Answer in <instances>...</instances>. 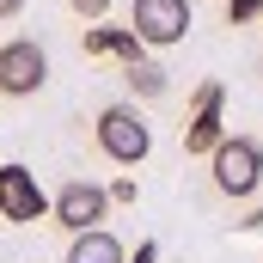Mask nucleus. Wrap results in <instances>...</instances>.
<instances>
[{"label":"nucleus","instance_id":"f257e3e1","mask_svg":"<svg viewBox=\"0 0 263 263\" xmlns=\"http://www.w3.org/2000/svg\"><path fill=\"white\" fill-rule=\"evenodd\" d=\"M208 165H214V190L233 202H251L263 190V141H251V135H220Z\"/></svg>","mask_w":263,"mask_h":263},{"label":"nucleus","instance_id":"f03ea898","mask_svg":"<svg viewBox=\"0 0 263 263\" xmlns=\"http://www.w3.org/2000/svg\"><path fill=\"white\" fill-rule=\"evenodd\" d=\"M98 147H104V159H117V165H141V159L153 153V129L141 123L135 104H104V110H98Z\"/></svg>","mask_w":263,"mask_h":263},{"label":"nucleus","instance_id":"7ed1b4c3","mask_svg":"<svg viewBox=\"0 0 263 263\" xmlns=\"http://www.w3.org/2000/svg\"><path fill=\"white\" fill-rule=\"evenodd\" d=\"M43 80H49V55L37 37L0 43V98H31V92H43Z\"/></svg>","mask_w":263,"mask_h":263},{"label":"nucleus","instance_id":"20e7f679","mask_svg":"<svg viewBox=\"0 0 263 263\" xmlns=\"http://www.w3.org/2000/svg\"><path fill=\"white\" fill-rule=\"evenodd\" d=\"M49 214H55V227H67V233L104 227V214H110V190H104V184H86V178H73V184H62V190H55Z\"/></svg>","mask_w":263,"mask_h":263},{"label":"nucleus","instance_id":"39448f33","mask_svg":"<svg viewBox=\"0 0 263 263\" xmlns=\"http://www.w3.org/2000/svg\"><path fill=\"white\" fill-rule=\"evenodd\" d=\"M43 214H49V196H43L37 172H31V165H0V220L31 227V220H43Z\"/></svg>","mask_w":263,"mask_h":263},{"label":"nucleus","instance_id":"423d86ee","mask_svg":"<svg viewBox=\"0 0 263 263\" xmlns=\"http://www.w3.org/2000/svg\"><path fill=\"white\" fill-rule=\"evenodd\" d=\"M135 31L147 49H172L190 31V0H135Z\"/></svg>","mask_w":263,"mask_h":263},{"label":"nucleus","instance_id":"0eeeda50","mask_svg":"<svg viewBox=\"0 0 263 263\" xmlns=\"http://www.w3.org/2000/svg\"><path fill=\"white\" fill-rule=\"evenodd\" d=\"M220 104H227V86L220 80H208V86H196V104H190V129H184V153H214L220 147Z\"/></svg>","mask_w":263,"mask_h":263},{"label":"nucleus","instance_id":"6e6552de","mask_svg":"<svg viewBox=\"0 0 263 263\" xmlns=\"http://www.w3.org/2000/svg\"><path fill=\"white\" fill-rule=\"evenodd\" d=\"M141 49H147V43H141L135 25H98V18H92V31H86V55H117L123 67H135Z\"/></svg>","mask_w":263,"mask_h":263},{"label":"nucleus","instance_id":"1a4fd4ad","mask_svg":"<svg viewBox=\"0 0 263 263\" xmlns=\"http://www.w3.org/2000/svg\"><path fill=\"white\" fill-rule=\"evenodd\" d=\"M67 263H123V245H117V233H104V227H86V233H73Z\"/></svg>","mask_w":263,"mask_h":263},{"label":"nucleus","instance_id":"9d476101","mask_svg":"<svg viewBox=\"0 0 263 263\" xmlns=\"http://www.w3.org/2000/svg\"><path fill=\"white\" fill-rule=\"evenodd\" d=\"M129 92H135V98H165V67L141 55V62L129 67Z\"/></svg>","mask_w":263,"mask_h":263},{"label":"nucleus","instance_id":"9b49d317","mask_svg":"<svg viewBox=\"0 0 263 263\" xmlns=\"http://www.w3.org/2000/svg\"><path fill=\"white\" fill-rule=\"evenodd\" d=\"M263 12V0H227V25H251Z\"/></svg>","mask_w":263,"mask_h":263},{"label":"nucleus","instance_id":"f8f14e48","mask_svg":"<svg viewBox=\"0 0 263 263\" xmlns=\"http://www.w3.org/2000/svg\"><path fill=\"white\" fill-rule=\"evenodd\" d=\"M67 6H73L80 18H104V12H110V0H67Z\"/></svg>","mask_w":263,"mask_h":263},{"label":"nucleus","instance_id":"ddd939ff","mask_svg":"<svg viewBox=\"0 0 263 263\" xmlns=\"http://www.w3.org/2000/svg\"><path fill=\"white\" fill-rule=\"evenodd\" d=\"M123 263H159V245H153V239H141V245H135V257H123Z\"/></svg>","mask_w":263,"mask_h":263},{"label":"nucleus","instance_id":"4468645a","mask_svg":"<svg viewBox=\"0 0 263 263\" xmlns=\"http://www.w3.org/2000/svg\"><path fill=\"white\" fill-rule=\"evenodd\" d=\"M18 12H25V0H0V25H6V18H18Z\"/></svg>","mask_w":263,"mask_h":263},{"label":"nucleus","instance_id":"2eb2a0df","mask_svg":"<svg viewBox=\"0 0 263 263\" xmlns=\"http://www.w3.org/2000/svg\"><path fill=\"white\" fill-rule=\"evenodd\" d=\"M257 73H263V67H257Z\"/></svg>","mask_w":263,"mask_h":263}]
</instances>
